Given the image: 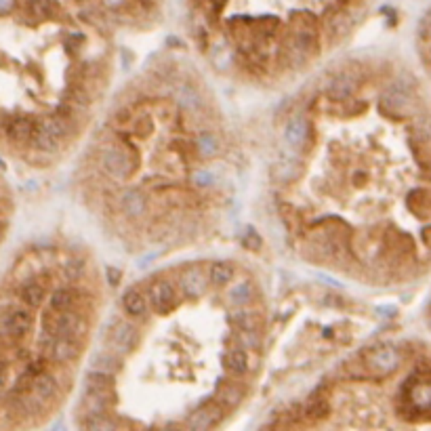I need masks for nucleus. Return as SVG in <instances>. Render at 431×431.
Here are the masks:
<instances>
[{
    "label": "nucleus",
    "mask_w": 431,
    "mask_h": 431,
    "mask_svg": "<svg viewBox=\"0 0 431 431\" xmlns=\"http://www.w3.org/2000/svg\"><path fill=\"white\" fill-rule=\"evenodd\" d=\"M99 167H101V171L108 175V177H112V179H124V177H128L130 173H133V164H130V158H128V154L124 152V150H121V147H116V145H112V147H106L103 152H101V156H99Z\"/></svg>",
    "instance_id": "nucleus-2"
},
{
    "label": "nucleus",
    "mask_w": 431,
    "mask_h": 431,
    "mask_svg": "<svg viewBox=\"0 0 431 431\" xmlns=\"http://www.w3.org/2000/svg\"><path fill=\"white\" fill-rule=\"evenodd\" d=\"M381 110L389 116H404L410 108V95L404 89H391L379 101Z\"/></svg>",
    "instance_id": "nucleus-6"
},
{
    "label": "nucleus",
    "mask_w": 431,
    "mask_h": 431,
    "mask_svg": "<svg viewBox=\"0 0 431 431\" xmlns=\"http://www.w3.org/2000/svg\"><path fill=\"white\" fill-rule=\"evenodd\" d=\"M108 280H110V284H118V280H121V272L114 269V267H108Z\"/></svg>",
    "instance_id": "nucleus-41"
},
{
    "label": "nucleus",
    "mask_w": 431,
    "mask_h": 431,
    "mask_svg": "<svg viewBox=\"0 0 431 431\" xmlns=\"http://www.w3.org/2000/svg\"><path fill=\"white\" fill-rule=\"evenodd\" d=\"M57 381L51 376V374H47L45 370L43 372H38L36 376H34V381H32V393L36 396V398H40L43 402H47V400H53L55 396H57Z\"/></svg>",
    "instance_id": "nucleus-13"
},
{
    "label": "nucleus",
    "mask_w": 431,
    "mask_h": 431,
    "mask_svg": "<svg viewBox=\"0 0 431 431\" xmlns=\"http://www.w3.org/2000/svg\"><path fill=\"white\" fill-rule=\"evenodd\" d=\"M252 299V286L248 284V282H240V284H236L232 291H230V295H228V301L232 303V306H247L248 301Z\"/></svg>",
    "instance_id": "nucleus-31"
},
{
    "label": "nucleus",
    "mask_w": 431,
    "mask_h": 431,
    "mask_svg": "<svg viewBox=\"0 0 431 431\" xmlns=\"http://www.w3.org/2000/svg\"><path fill=\"white\" fill-rule=\"evenodd\" d=\"M93 370H101L108 374H116L121 370V360L112 354H97L93 358Z\"/></svg>",
    "instance_id": "nucleus-29"
},
{
    "label": "nucleus",
    "mask_w": 431,
    "mask_h": 431,
    "mask_svg": "<svg viewBox=\"0 0 431 431\" xmlns=\"http://www.w3.org/2000/svg\"><path fill=\"white\" fill-rule=\"evenodd\" d=\"M34 130H36V123L32 118H26V116H17L13 118L11 123L6 124V137L9 141L13 143H30L32 137H34Z\"/></svg>",
    "instance_id": "nucleus-8"
},
{
    "label": "nucleus",
    "mask_w": 431,
    "mask_h": 431,
    "mask_svg": "<svg viewBox=\"0 0 431 431\" xmlns=\"http://www.w3.org/2000/svg\"><path fill=\"white\" fill-rule=\"evenodd\" d=\"M232 278H234V265L228 261H217L208 269V282H213L215 286H225L232 282Z\"/></svg>",
    "instance_id": "nucleus-22"
},
{
    "label": "nucleus",
    "mask_w": 431,
    "mask_h": 431,
    "mask_svg": "<svg viewBox=\"0 0 431 431\" xmlns=\"http://www.w3.org/2000/svg\"><path fill=\"white\" fill-rule=\"evenodd\" d=\"M32 381H34V374H30L28 370H23V372L15 379L13 393H28V391H32Z\"/></svg>",
    "instance_id": "nucleus-35"
},
{
    "label": "nucleus",
    "mask_w": 431,
    "mask_h": 431,
    "mask_svg": "<svg viewBox=\"0 0 431 431\" xmlns=\"http://www.w3.org/2000/svg\"><path fill=\"white\" fill-rule=\"evenodd\" d=\"M123 308L130 318H143L145 311H147V303H145V297L139 291L130 289L123 295Z\"/></svg>",
    "instance_id": "nucleus-20"
},
{
    "label": "nucleus",
    "mask_w": 431,
    "mask_h": 431,
    "mask_svg": "<svg viewBox=\"0 0 431 431\" xmlns=\"http://www.w3.org/2000/svg\"><path fill=\"white\" fill-rule=\"evenodd\" d=\"M196 150L202 158H215L221 152V141L213 133H200L196 137Z\"/></svg>",
    "instance_id": "nucleus-21"
},
{
    "label": "nucleus",
    "mask_w": 431,
    "mask_h": 431,
    "mask_svg": "<svg viewBox=\"0 0 431 431\" xmlns=\"http://www.w3.org/2000/svg\"><path fill=\"white\" fill-rule=\"evenodd\" d=\"M80 354V341L74 337H55L53 349H51V358L55 362H72L76 360Z\"/></svg>",
    "instance_id": "nucleus-9"
},
{
    "label": "nucleus",
    "mask_w": 431,
    "mask_h": 431,
    "mask_svg": "<svg viewBox=\"0 0 431 431\" xmlns=\"http://www.w3.org/2000/svg\"><path fill=\"white\" fill-rule=\"evenodd\" d=\"M13 4H15V0H0V15L9 13L13 9Z\"/></svg>",
    "instance_id": "nucleus-42"
},
{
    "label": "nucleus",
    "mask_w": 431,
    "mask_h": 431,
    "mask_svg": "<svg viewBox=\"0 0 431 431\" xmlns=\"http://www.w3.org/2000/svg\"><path fill=\"white\" fill-rule=\"evenodd\" d=\"M208 286V280L198 272V269H189L181 278V291L187 297H200Z\"/></svg>",
    "instance_id": "nucleus-17"
},
{
    "label": "nucleus",
    "mask_w": 431,
    "mask_h": 431,
    "mask_svg": "<svg viewBox=\"0 0 431 431\" xmlns=\"http://www.w3.org/2000/svg\"><path fill=\"white\" fill-rule=\"evenodd\" d=\"M114 402L110 391H86L84 400H82V408L84 413L91 415H106V410L110 408V404Z\"/></svg>",
    "instance_id": "nucleus-10"
},
{
    "label": "nucleus",
    "mask_w": 431,
    "mask_h": 431,
    "mask_svg": "<svg viewBox=\"0 0 431 431\" xmlns=\"http://www.w3.org/2000/svg\"><path fill=\"white\" fill-rule=\"evenodd\" d=\"M245 247L252 248V250H257V248L261 247V238H259V234L254 232V230H248L247 236H245Z\"/></svg>",
    "instance_id": "nucleus-39"
},
{
    "label": "nucleus",
    "mask_w": 431,
    "mask_h": 431,
    "mask_svg": "<svg viewBox=\"0 0 431 431\" xmlns=\"http://www.w3.org/2000/svg\"><path fill=\"white\" fill-rule=\"evenodd\" d=\"M236 341L247 347V349H259L261 347V335L259 330H248V328H240L236 335Z\"/></svg>",
    "instance_id": "nucleus-33"
},
{
    "label": "nucleus",
    "mask_w": 431,
    "mask_h": 431,
    "mask_svg": "<svg viewBox=\"0 0 431 431\" xmlns=\"http://www.w3.org/2000/svg\"><path fill=\"white\" fill-rule=\"evenodd\" d=\"M45 126L62 141V139H65L67 135H69V130H72V124H69V118H65V116H62V114H57V116H51V118H47L45 121Z\"/></svg>",
    "instance_id": "nucleus-30"
},
{
    "label": "nucleus",
    "mask_w": 431,
    "mask_h": 431,
    "mask_svg": "<svg viewBox=\"0 0 431 431\" xmlns=\"http://www.w3.org/2000/svg\"><path fill=\"white\" fill-rule=\"evenodd\" d=\"M103 4L110 6V9H118L121 4H124V0H103Z\"/></svg>",
    "instance_id": "nucleus-43"
},
{
    "label": "nucleus",
    "mask_w": 431,
    "mask_h": 431,
    "mask_svg": "<svg viewBox=\"0 0 431 431\" xmlns=\"http://www.w3.org/2000/svg\"><path fill=\"white\" fill-rule=\"evenodd\" d=\"M86 332V324H84V320L78 315V313H74V311H55V335L60 337H74V339H78V337H82Z\"/></svg>",
    "instance_id": "nucleus-5"
},
{
    "label": "nucleus",
    "mask_w": 431,
    "mask_h": 431,
    "mask_svg": "<svg viewBox=\"0 0 431 431\" xmlns=\"http://www.w3.org/2000/svg\"><path fill=\"white\" fill-rule=\"evenodd\" d=\"M179 103L184 108H187V110H198L202 106V99H200V95L191 86H181V91H179Z\"/></svg>",
    "instance_id": "nucleus-34"
},
{
    "label": "nucleus",
    "mask_w": 431,
    "mask_h": 431,
    "mask_svg": "<svg viewBox=\"0 0 431 431\" xmlns=\"http://www.w3.org/2000/svg\"><path fill=\"white\" fill-rule=\"evenodd\" d=\"M2 121H4V116H2V114H0V124H2Z\"/></svg>",
    "instance_id": "nucleus-45"
},
{
    "label": "nucleus",
    "mask_w": 431,
    "mask_h": 431,
    "mask_svg": "<svg viewBox=\"0 0 431 431\" xmlns=\"http://www.w3.org/2000/svg\"><path fill=\"white\" fill-rule=\"evenodd\" d=\"M84 385H86V391H110L114 381H112V374L108 372L91 370L84 379Z\"/></svg>",
    "instance_id": "nucleus-25"
},
{
    "label": "nucleus",
    "mask_w": 431,
    "mask_h": 431,
    "mask_svg": "<svg viewBox=\"0 0 431 431\" xmlns=\"http://www.w3.org/2000/svg\"><path fill=\"white\" fill-rule=\"evenodd\" d=\"M84 272H86V261L80 259V257H72V259H67L62 267L63 278H65L67 282H76L78 278L84 276Z\"/></svg>",
    "instance_id": "nucleus-28"
},
{
    "label": "nucleus",
    "mask_w": 431,
    "mask_h": 431,
    "mask_svg": "<svg viewBox=\"0 0 431 431\" xmlns=\"http://www.w3.org/2000/svg\"><path fill=\"white\" fill-rule=\"evenodd\" d=\"M230 320L238 326V328H248V330H257L259 328V315L252 311H236L230 315Z\"/></svg>",
    "instance_id": "nucleus-32"
},
{
    "label": "nucleus",
    "mask_w": 431,
    "mask_h": 431,
    "mask_svg": "<svg viewBox=\"0 0 431 431\" xmlns=\"http://www.w3.org/2000/svg\"><path fill=\"white\" fill-rule=\"evenodd\" d=\"M328 415H330V404H328V400L324 396L311 398V402L306 406V419L308 421L318 423V421H324Z\"/></svg>",
    "instance_id": "nucleus-23"
},
{
    "label": "nucleus",
    "mask_w": 431,
    "mask_h": 431,
    "mask_svg": "<svg viewBox=\"0 0 431 431\" xmlns=\"http://www.w3.org/2000/svg\"><path fill=\"white\" fill-rule=\"evenodd\" d=\"M211 4H213V9H215V11H219V9H223L225 0H211Z\"/></svg>",
    "instance_id": "nucleus-44"
},
{
    "label": "nucleus",
    "mask_w": 431,
    "mask_h": 431,
    "mask_svg": "<svg viewBox=\"0 0 431 431\" xmlns=\"http://www.w3.org/2000/svg\"><path fill=\"white\" fill-rule=\"evenodd\" d=\"M315 43H318V34L315 30L306 23V26H299L295 32H293V40H291V49L299 51L301 55H309L313 49H315Z\"/></svg>",
    "instance_id": "nucleus-11"
},
{
    "label": "nucleus",
    "mask_w": 431,
    "mask_h": 431,
    "mask_svg": "<svg viewBox=\"0 0 431 431\" xmlns=\"http://www.w3.org/2000/svg\"><path fill=\"white\" fill-rule=\"evenodd\" d=\"M32 326V315L28 309H11L0 318V339L4 343H19L26 339Z\"/></svg>",
    "instance_id": "nucleus-1"
},
{
    "label": "nucleus",
    "mask_w": 431,
    "mask_h": 431,
    "mask_svg": "<svg viewBox=\"0 0 431 431\" xmlns=\"http://www.w3.org/2000/svg\"><path fill=\"white\" fill-rule=\"evenodd\" d=\"M28 6L36 15H45L51 6V0H28Z\"/></svg>",
    "instance_id": "nucleus-38"
},
{
    "label": "nucleus",
    "mask_w": 431,
    "mask_h": 431,
    "mask_svg": "<svg viewBox=\"0 0 431 431\" xmlns=\"http://www.w3.org/2000/svg\"><path fill=\"white\" fill-rule=\"evenodd\" d=\"M400 352L391 345H383V347H376L372 354L369 356V362L366 366L372 374H391L393 370L400 366Z\"/></svg>",
    "instance_id": "nucleus-3"
},
{
    "label": "nucleus",
    "mask_w": 431,
    "mask_h": 431,
    "mask_svg": "<svg viewBox=\"0 0 431 431\" xmlns=\"http://www.w3.org/2000/svg\"><path fill=\"white\" fill-rule=\"evenodd\" d=\"M223 421V408L219 404H206L202 408H198L189 419H187V425L191 430H208V427H215Z\"/></svg>",
    "instance_id": "nucleus-7"
},
{
    "label": "nucleus",
    "mask_w": 431,
    "mask_h": 431,
    "mask_svg": "<svg viewBox=\"0 0 431 431\" xmlns=\"http://www.w3.org/2000/svg\"><path fill=\"white\" fill-rule=\"evenodd\" d=\"M194 184L198 185V187H211V185L215 184V177L208 171H196L194 173Z\"/></svg>",
    "instance_id": "nucleus-37"
},
{
    "label": "nucleus",
    "mask_w": 431,
    "mask_h": 431,
    "mask_svg": "<svg viewBox=\"0 0 431 431\" xmlns=\"http://www.w3.org/2000/svg\"><path fill=\"white\" fill-rule=\"evenodd\" d=\"M147 301L150 306L154 308V311L158 313H167L175 308V301H177V293L175 289L171 286V282L167 280H156L147 286Z\"/></svg>",
    "instance_id": "nucleus-4"
},
{
    "label": "nucleus",
    "mask_w": 431,
    "mask_h": 431,
    "mask_svg": "<svg viewBox=\"0 0 431 431\" xmlns=\"http://www.w3.org/2000/svg\"><path fill=\"white\" fill-rule=\"evenodd\" d=\"M354 91H356V80H354V76H349V74H339V76H335V78L328 82V86H326L328 97H330V99H337V101L347 99Z\"/></svg>",
    "instance_id": "nucleus-12"
},
{
    "label": "nucleus",
    "mask_w": 431,
    "mask_h": 431,
    "mask_svg": "<svg viewBox=\"0 0 431 431\" xmlns=\"http://www.w3.org/2000/svg\"><path fill=\"white\" fill-rule=\"evenodd\" d=\"M286 141L291 147H303L309 139V124L303 116H297L293 118L289 126H286V133H284Z\"/></svg>",
    "instance_id": "nucleus-14"
},
{
    "label": "nucleus",
    "mask_w": 431,
    "mask_h": 431,
    "mask_svg": "<svg viewBox=\"0 0 431 431\" xmlns=\"http://www.w3.org/2000/svg\"><path fill=\"white\" fill-rule=\"evenodd\" d=\"M6 381H9V364L4 360H0V389L6 385Z\"/></svg>",
    "instance_id": "nucleus-40"
},
{
    "label": "nucleus",
    "mask_w": 431,
    "mask_h": 431,
    "mask_svg": "<svg viewBox=\"0 0 431 431\" xmlns=\"http://www.w3.org/2000/svg\"><path fill=\"white\" fill-rule=\"evenodd\" d=\"M121 208L130 219H139L145 213V196L141 191H135V189L124 191L121 196Z\"/></svg>",
    "instance_id": "nucleus-15"
},
{
    "label": "nucleus",
    "mask_w": 431,
    "mask_h": 431,
    "mask_svg": "<svg viewBox=\"0 0 431 431\" xmlns=\"http://www.w3.org/2000/svg\"><path fill=\"white\" fill-rule=\"evenodd\" d=\"M76 2H82V0H76Z\"/></svg>",
    "instance_id": "nucleus-46"
},
{
    "label": "nucleus",
    "mask_w": 431,
    "mask_h": 431,
    "mask_svg": "<svg viewBox=\"0 0 431 431\" xmlns=\"http://www.w3.org/2000/svg\"><path fill=\"white\" fill-rule=\"evenodd\" d=\"M32 141H34V145H36V150H40V152H47V154H51V152H57L60 150V139L45 126V124L40 123L38 126H36V130H34V137H32Z\"/></svg>",
    "instance_id": "nucleus-18"
},
{
    "label": "nucleus",
    "mask_w": 431,
    "mask_h": 431,
    "mask_svg": "<svg viewBox=\"0 0 431 431\" xmlns=\"http://www.w3.org/2000/svg\"><path fill=\"white\" fill-rule=\"evenodd\" d=\"M274 171H276V175H280L282 179H293V177H297V164H295V162H289V160L276 164ZM280 177H278V179H280Z\"/></svg>",
    "instance_id": "nucleus-36"
},
{
    "label": "nucleus",
    "mask_w": 431,
    "mask_h": 431,
    "mask_svg": "<svg viewBox=\"0 0 431 431\" xmlns=\"http://www.w3.org/2000/svg\"><path fill=\"white\" fill-rule=\"evenodd\" d=\"M225 369L230 370L232 374L240 376L248 370V354L245 349L236 347V349H230L225 354Z\"/></svg>",
    "instance_id": "nucleus-24"
},
{
    "label": "nucleus",
    "mask_w": 431,
    "mask_h": 431,
    "mask_svg": "<svg viewBox=\"0 0 431 431\" xmlns=\"http://www.w3.org/2000/svg\"><path fill=\"white\" fill-rule=\"evenodd\" d=\"M74 303H76V291H74V289H57V291L51 295V301H49L51 309L57 311V313L72 309L74 308Z\"/></svg>",
    "instance_id": "nucleus-26"
},
{
    "label": "nucleus",
    "mask_w": 431,
    "mask_h": 431,
    "mask_svg": "<svg viewBox=\"0 0 431 431\" xmlns=\"http://www.w3.org/2000/svg\"><path fill=\"white\" fill-rule=\"evenodd\" d=\"M19 299L28 309H38L45 301V289L36 282H28L19 289Z\"/></svg>",
    "instance_id": "nucleus-19"
},
{
    "label": "nucleus",
    "mask_w": 431,
    "mask_h": 431,
    "mask_svg": "<svg viewBox=\"0 0 431 431\" xmlns=\"http://www.w3.org/2000/svg\"><path fill=\"white\" fill-rule=\"evenodd\" d=\"M217 398L225 408H234L242 400V389L238 385H234V383H223L219 387V391H217Z\"/></svg>",
    "instance_id": "nucleus-27"
},
{
    "label": "nucleus",
    "mask_w": 431,
    "mask_h": 431,
    "mask_svg": "<svg viewBox=\"0 0 431 431\" xmlns=\"http://www.w3.org/2000/svg\"><path fill=\"white\" fill-rule=\"evenodd\" d=\"M110 339H112V345H114L118 352H128V349L137 343V330H135L133 326L121 322V324L112 330Z\"/></svg>",
    "instance_id": "nucleus-16"
},
{
    "label": "nucleus",
    "mask_w": 431,
    "mask_h": 431,
    "mask_svg": "<svg viewBox=\"0 0 431 431\" xmlns=\"http://www.w3.org/2000/svg\"><path fill=\"white\" fill-rule=\"evenodd\" d=\"M341 2H343V0H341Z\"/></svg>",
    "instance_id": "nucleus-47"
}]
</instances>
